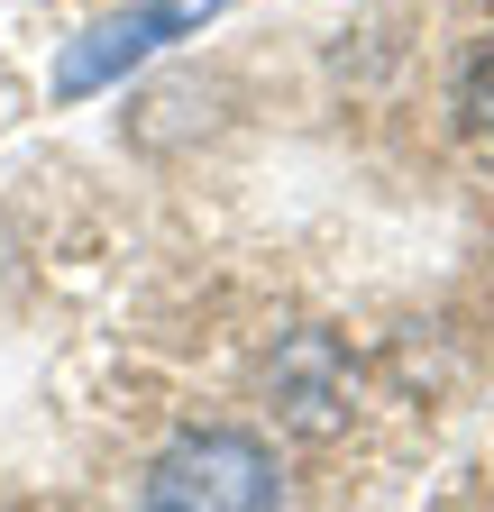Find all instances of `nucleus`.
Returning <instances> with one entry per match:
<instances>
[{
    "label": "nucleus",
    "instance_id": "1",
    "mask_svg": "<svg viewBox=\"0 0 494 512\" xmlns=\"http://www.w3.org/2000/svg\"><path fill=\"white\" fill-rule=\"evenodd\" d=\"M275 448L257 430H193L147 467V512H275Z\"/></svg>",
    "mask_w": 494,
    "mask_h": 512
},
{
    "label": "nucleus",
    "instance_id": "2",
    "mask_svg": "<svg viewBox=\"0 0 494 512\" xmlns=\"http://www.w3.org/2000/svg\"><path fill=\"white\" fill-rule=\"evenodd\" d=\"M211 19H220V0H138V10L92 19L65 55H55V101H92V92H110V83H129L147 55H165L174 37H193V28H211Z\"/></svg>",
    "mask_w": 494,
    "mask_h": 512
},
{
    "label": "nucleus",
    "instance_id": "3",
    "mask_svg": "<svg viewBox=\"0 0 494 512\" xmlns=\"http://www.w3.org/2000/svg\"><path fill=\"white\" fill-rule=\"evenodd\" d=\"M467 119H476V128H494V55L467 74Z\"/></svg>",
    "mask_w": 494,
    "mask_h": 512
}]
</instances>
